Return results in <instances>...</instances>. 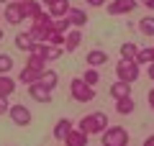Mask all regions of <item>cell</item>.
I'll return each mask as SVG.
<instances>
[{"instance_id": "1", "label": "cell", "mask_w": 154, "mask_h": 146, "mask_svg": "<svg viewBox=\"0 0 154 146\" xmlns=\"http://www.w3.org/2000/svg\"><path fill=\"white\" fill-rule=\"evenodd\" d=\"M108 126H110V123H108V115L98 110V113L82 115V118H80V123H77V128L82 131V133H88V136H100Z\"/></svg>"}, {"instance_id": "31", "label": "cell", "mask_w": 154, "mask_h": 146, "mask_svg": "<svg viewBox=\"0 0 154 146\" xmlns=\"http://www.w3.org/2000/svg\"><path fill=\"white\" fill-rule=\"evenodd\" d=\"M85 3H88L90 8H103L105 5V0H85Z\"/></svg>"}, {"instance_id": "7", "label": "cell", "mask_w": 154, "mask_h": 146, "mask_svg": "<svg viewBox=\"0 0 154 146\" xmlns=\"http://www.w3.org/2000/svg\"><path fill=\"white\" fill-rule=\"evenodd\" d=\"M28 95H31V100H36V103H44V105L51 103V90H46L41 82H33V85H28Z\"/></svg>"}, {"instance_id": "23", "label": "cell", "mask_w": 154, "mask_h": 146, "mask_svg": "<svg viewBox=\"0 0 154 146\" xmlns=\"http://www.w3.org/2000/svg\"><path fill=\"white\" fill-rule=\"evenodd\" d=\"M139 31H141L144 36H154V16H144L141 21H139Z\"/></svg>"}, {"instance_id": "22", "label": "cell", "mask_w": 154, "mask_h": 146, "mask_svg": "<svg viewBox=\"0 0 154 146\" xmlns=\"http://www.w3.org/2000/svg\"><path fill=\"white\" fill-rule=\"evenodd\" d=\"M139 56V46L131 41H123L121 44V59H136Z\"/></svg>"}, {"instance_id": "12", "label": "cell", "mask_w": 154, "mask_h": 146, "mask_svg": "<svg viewBox=\"0 0 154 146\" xmlns=\"http://www.w3.org/2000/svg\"><path fill=\"white\" fill-rule=\"evenodd\" d=\"M62 144H64V146H88V133H82L80 128H72L69 133L64 136Z\"/></svg>"}, {"instance_id": "33", "label": "cell", "mask_w": 154, "mask_h": 146, "mask_svg": "<svg viewBox=\"0 0 154 146\" xmlns=\"http://www.w3.org/2000/svg\"><path fill=\"white\" fill-rule=\"evenodd\" d=\"M141 146H154V136H146V138H144V144Z\"/></svg>"}, {"instance_id": "6", "label": "cell", "mask_w": 154, "mask_h": 146, "mask_svg": "<svg viewBox=\"0 0 154 146\" xmlns=\"http://www.w3.org/2000/svg\"><path fill=\"white\" fill-rule=\"evenodd\" d=\"M139 5V0H113L108 3V16H126Z\"/></svg>"}, {"instance_id": "29", "label": "cell", "mask_w": 154, "mask_h": 146, "mask_svg": "<svg viewBox=\"0 0 154 146\" xmlns=\"http://www.w3.org/2000/svg\"><path fill=\"white\" fill-rule=\"evenodd\" d=\"M62 54H64V46H49V51H46V62H57Z\"/></svg>"}, {"instance_id": "10", "label": "cell", "mask_w": 154, "mask_h": 146, "mask_svg": "<svg viewBox=\"0 0 154 146\" xmlns=\"http://www.w3.org/2000/svg\"><path fill=\"white\" fill-rule=\"evenodd\" d=\"M46 11L54 18H64L72 11V5H69V0H46Z\"/></svg>"}, {"instance_id": "20", "label": "cell", "mask_w": 154, "mask_h": 146, "mask_svg": "<svg viewBox=\"0 0 154 146\" xmlns=\"http://www.w3.org/2000/svg\"><path fill=\"white\" fill-rule=\"evenodd\" d=\"M33 44H36V38L31 36V31L28 33H18L16 36V49H21V51H31Z\"/></svg>"}, {"instance_id": "9", "label": "cell", "mask_w": 154, "mask_h": 146, "mask_svg": "<svg viewBox=\"0 0 154 146\" xmlns=\"http://www.w3.org/2000/svg\"><path fill=\"white\" fill-rule=\"evenodd\" d=\"M5 21L11 23V26L23 23V11H21V3H18V0H11L5 5Z\"/></svg>"}, {"instance_id": "17", "label": "cell", "mask_w": 154, "mask_h": 146, "mask_svg": "<svg viewBox=\"0 0 154 146\" xmlns=\"http://www.w3.org/2000/svg\"><path fill=\"white\" fill-rule=\"evenodd\" d=\"M16 85L18 82L13 80L11 75H0V97H11L16 92Z\"/></svg>"}, {"instance_id": "28", "label": "cell", "mask_w": 154, "mask_h": 146, "mask_svg": "<svg viewBox=\"0 0 154 146\" xmlns=\"http://www.w3.org/2000/svg\"><path fill=\"white\" fill-rule=\"evenodd\" d=\"M13 64H16V62H13L11 54H0V75H8V72L13 69Z\"/></svg>"}, {"instance_id": "16", "label": "cell", "mask_w": 154, "mask_h": 146, "mask_svg": "<svg viewBox=\"0 0 154 146\" xmlns=\"http://www.w3.org/2000/svg\"><path fill=\"white\" fill-rule=\"evenodd\" d=\"M72 128H75V123H72L69 118H59V120H57V126H54V138L57 141H64V136L69 133Z\"/></svg>"}, {"instance_id": "38", "label": "cell", "mask_w": 154, "mask_h": 146, "mask_svg": "<svg viewBox=\"0 0 154 146\" xmlns=\"http://www.w3.org/2000/svg\"><path fill=\"white\" fill-rule=\"evenodd\" d=\"M18 3H26V0H18Z\"/></svg>"}, {"instance_id": "24", "label": "cell", "mask_w": 154, "mask_h": 146, "mask_svg": "<svg viewBox=\"0 0 154 146\" xmlns=\"http://www.w3.org/2000/svg\"><path fill=\"white\" fill-rule=\"evenodd\" d=\"M46 64H49V62H46L44 56H36V54H28V59H26V67H33V69H38V72H44Z\"/></svg>"}, {"instance_id": "35", "label": "cell", "mask_w": 154, "mask_h": 146, "mask_svg": "<svg viewBox=\"0 0 154 146\" xmlns=\"http://www.w3.org/2000/svg\"><path fill=\"white\" fill-rule=\"evenodd\" d=\"M149 77H152V80H154V62H152V64H149Z\"/></svg>"}, {"instance_id": "27", "label": "cell", "mask_w": 154, "mask_h": 146, "mask_svg": "<svg viewBox=\"0 0 154 146\" xmlns=\"http://www.w3.org/2000/svg\"><path fill=\"white\" fill-rule=\"evenodd\" d=\"M82 80L88 82L90 87H95V85L100 82V75H98V69H95V67H88V69L82 72Z\"/></svg>"}, {"instance_id": "21", "label": "cell", "mask_w": 154, "mask_h": 146, "mask_svg": "<svg viewBox=\"0 0 154 146\" xmlns=\"http://www.w3.org/2000/svg\"><path fill=\"white\" fill-rule=\"evenodd\" d=\"M57 82H59V75H57L54 69H44V75H41V85H44L46 90H51V92H54Z\"/></svg>"}, {"instance_id": "15", "label": "cell", "mask_w": 154, "mask_h": 146, "mask_svg": "<svg viewBox=\"0 0 154 146\" xmlns=\"http://www.w3.org/2000/svg\"><path fill=\"white\" fill-rule=\"evenodd\" d=\"M41 75H44V72L33 69V67H23L21 75H18V82H23V85H33V82H41Z\"/></svg>"}, {"instance_id": "3", "label": "cell", "mask_w": 154, "mask_h": 146, "mask_svg": "<svg viewBox=\"0 0 154 146\" xmlns=\"http://www.w3.org/2000/svg\"><path fill=\"white\" fill-rule=\"evenodd\" d=\"M139 75H141V64H139L136 59H121L116 64V77L123 80V82H128V85H134V82L139 80Z\"/></svg>"}, {"instance_id": "37", "label": "cell", "mask_w": 154, "mask_h": 146, "mask_svg": "<svg viewBox=\"0 0 154 146\" xmlns=\"http://www.w3.org/2000/svg\"><path fill=\"white\" fill-rule=\"evenodd\" d=\"M0 38H3V26H0Z\"/></svg>"}, {"instance_id": "36", "label": "cell", "mask_w": 154, "mask_h": 146, "mask_svg": "<svg viewBox=\"0 0 154 146\" xmlns=\"http://www.w3.org/2000/svg\"><path fill=\"white\" fill-rule=\"evenodd\" d=\"M0 3H3V5H8V3H11V0H0Z\"/></svg>"}, {"instance_id": "2", "label": "cell", "mask_w": 154, "mask_h": 146, "mask_svg": "<svg viewBox=\"0 0 154 146\" xmlns=\"http://www.w3.org/2000/svg\"><path fill=\"white\" fill-rule=\"evenodd\" d=\"M69 95L75 103H90L95 97V87H90L82 77H72L69 80Z\"/></svg>"}, {"instance_id": "8", "label": "cell", "mask_w": 154, "mask_h": 146, "mask_svg": "<svg viewBox=\"0 0 154 146\" xmlns=\"http://www.w3.org/2000/svg\"><path fill=\"white\" fill-rule=\"evenodd\" d=\"M21 11H23V21L33 23L41 13H44V8H41V3H36V0H26V3H21Z\"/></svg>"}, {"instance_id": "14", "label": "cell", "mask_w": 154, "mask_h": 146, "mask_svg": "<svg viewBox=\"0 0 154 146\" xmlns=\"http://www.w3.org/2000/svg\"><path fill=\"white\" fill-rule=\"evenodd\" d=\"M110 97H113V100H121V97H128L131 95V85H128V82H123V80H116L113 85H110Z\"/></svg>"}, {"instance_id": "34", "label": "cell", "mask_w": 154, "mask_h": 146, "mask_svg": "<svg viewBox=\"0 0 154 146\" xmlns=\"http://www.w3.org/2000/svg\"><path fill=\"white\" fill-rule=\"evenodd\" d=\"M141 5H146L149 11H154V0H141Z\"/></svg>"}, {"instance_id": "18", "label": "cell", "mask_w": 154, "mask_h": 146, "mask_svg": "<svg viewBox=\"0 0 154 146\" xmlns=\"http://www.w3.org/2000/svg\"><path fill=\"white\" fill-rule=\"evenodd\" d=\"M67 18H69L72 28H82L85 23H88V13H85L82 8H72V11L67 13Z\"/></svg>"}, {"instance_id": "25", "label": "cell", "mask_w": 154, "mask_h": 146, "mask_svg": "<svg viewBox=\"0 0 154 146\" xmlns=\"http://www.w3.org/2000/svg\"><path fill=\"white\" fill-rule=\"evenodd\" d=\"M136 62L139 64H152L154 62V46H146V49H139V56H136Z\"/></svg>"}, {"instance_id": "30", "label": "cell", "mask_w": 154, "mask_h": 146, "mask_svg": "<svg viewBox=\"0 0 154 146\" xmlns=\"http://www.w3.org/2000/svg\"><path fill=\"white\" fill-rule=\"evenodd\" d=\"M11 113V103H8V97H0V115Z\"/></svg>"}, {"instance_id": "5", "label": "cell", "mask_w": 154, "mask_h": 146, "mask_svg": "<svg viewBox=\"0 0 154 146\" xmlns=\"http://www.w3.org/2000/svg\"><path fill=\"white\" fill-rule=\"evenodd\" d=\"M11 120H13V126H18V128H26V126H31V120H33V115H31V110L26 108V105H11Z\"/></svg>"}, {"instance_id": "4", "label": "cell", "mask_w": 154, "mask_h": 146, "mask_svg": "<svg viewBox=\"0 0 154 146\" xmlns=\"http://www.w3.org/2000/svg\"><path fill=\"white\" fill-rule=\"evenodd\" d=\"M100 144L103 146H128V131L123 126H108L100 133Z\"/></svg>"}, {"instance_id": "39", "label": "cell", "mask_w": 154, "mask_h": 146, "mask_svg": "<svg viewBox=\"0 0 154 146\" xmlns=\"http://www.w3.org/2000/svg\"><path fill=\"white\" fill-rule=\"evenodd\" d=\"M44 3H46V0H44Z\"/></svg>"}, {"instance_id": "11", "label": "cell", "mask_w": 154, "mask_h": 146, "mask_svg": "<svg viewBox=\"0 0 154 146\" xmlns=\"http://www.w3.org/2000/svg\"><path fill=\"white\" fill-rule=\"evenodd\" d=\"M82 44V28H69L67 31V38H64V51H77Z\"/></svg>"}, {"instance_id": "19", "label": "cell", "mask_w": 154, "mask_h": 146, "mask_svg": "<svg viewBox=\"0 0 154 146\" xmlns=\"http://www.w3.org/2000/svg\"><path fill=\"white\" fill-rule=\"evenodd\" d=\"M134 108H136V103H134V97H121V100H116V113L118 115H131Z\"/></svg>"}, {"instance_id": "32", "label": "cell", "mask_w": 154, "mask_h": 146, "mask_svg": "<svg viewBox=\"0 0 154 146\" xmlns=\"http://www.w3.org/2000/svg\"><path fill=\"white\" fill-rule=\"evenodd\" d=\"M146 100H149V108H152V113H154V87L146 92Z\"/></svg>"}, {"instance_id": "26", "label": "cell", "mask_w": 154, "mask_h": 146, "mask_svg": "<svg viewBox=\"0 0 154 146\" xmlns=\"http://www.w3.org/2000/svg\"><path fill=\"white\" fill-rule=\"evenodd\" d=\"M64 38H67V33L49 31V33H46V41H44V44H49V46H64Z\"/></svg>"}, {"instance_id": "13", "label": "cell", "mask_w": 154, "mask_h": 146, "mask_svg": "<svg viewBox=\"0 0 154 146\" xmlns=\"http://www.w3.org/2000/svg\"><path fill=\"white\" fill-rule=\"evenodd\" d=\"M85 64L98 69V67L108 64V54H105V51H100V49H93V51H88V56H85Z\"/></svg>"}]
</instances>
